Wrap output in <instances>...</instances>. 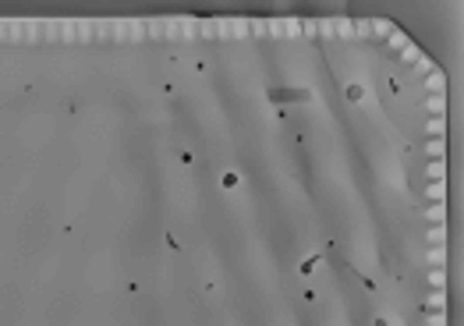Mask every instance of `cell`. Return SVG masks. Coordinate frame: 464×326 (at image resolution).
I'll use <instances>...</instances> for the list:
<instances>
[{
    "label": "cell",
    "mask_w": 464,
    "mask_h": 326,
    "mask_svg": "<svg viewBox=\"0 0 464 326\" xmlns=\"http://www.w3.org/2000/svg\"><path fill=\"white\" fill-rule=\"evenodd\" d=\"M425 220H429V224H436V227H443L447 209H443V206H429V209H425Z\"/></svg>",
    "instance_id": "1"
},
{
    "label": "cell",
    "mask_w": 464,
    "mask_h": 326,
    "mask_svg": "<svg viewBox=\"0 0 464 326\" xmlns=\"http://www.w3.org/2000/svg\"><path fill=\"white\" fill-rule=\"evenodd\" d=\"M425 106H429V114H436V117H440V114L447 110V99H443V96H429V99H425Z\"/></svg>",
    "instance_id": "2"
},
{
    "label": "cell",
    "mask_w": 464,
    "mask_h": 326,
    "mask_svg": "<svg viewBox=\"0 0 464 326\" xmlns=\"http://www.w3.org/2000/svg\"><path fill=\"white\" fill-rule=\"evenodd\" d=\"M425 131H429L432 139H443V131H447V124H443V117H432V121L425 124Z\"/></svg>",
    "instance_id": "3"
},
{
    "label": "cell",
    "mask_w": 464,
    "mask_h": 326,
    "mask_svg": "<svg viewBox=\"0 0 464 326\" xmlns=\"http://www.w3.org/2000/svg\"><path fill=\"white\" fill-rule=\"evenodd\" d=\"M425 153H429V156H432V160H440V156H443V153H447V142H443V139H432V142H429V146H425Z\"/></svg>",
    "instance_id": "4"
},
{
    "label": "cell",
    "mask_w": 464,
    "mask_h": 326,
    "mask_svg": "<svg viewBox=\"0 0 464 326\" xmlns=\"http://www.w3.org/2000/svg\"><path fill=\"white\" fill-rule=\"evenodd\" d=\"M429 262H432V266H443V262H447V248H443V244L429 248Z\"/></svg>",
    "instance_id": "5"
},
{
    "label": "cell",
    "mask_w": 464,
    "mask_h": 326,
    "mask_svg": "<svg viewBox=\"0 0 464 326\" xmlns=\"http://www.w3.org/2000/svg\"><path fill=\"white\" fill-rule=\"evenodd\" d=\"M425 85H429V89H432V92L440 96V89H443V75H440V71H429V78H425Z\"/></svg>",
    "instance_id": "6"
},
{
    "label": "cell",
    "mask_w": 464,
    "mask_h": 326,
    "mask_svg": "<svg viewBox=\"0 0 464 326\" xmlns=\"http://www.w3.org/2000/svg\"><path fill=\"white\" fill-rule=\"evenodd\" d=\"M425 305H429V309H443V305H447V294H443V291H436V294H429V298H425Z\"/></svg>",
    "instance_id": "7"
},
{
    "label": "cell",
    "mask_w": 464,
    "mask_h": 326,
    "mask_svg": "<svg viewBox=\"0 0 464 326\" xmlns=\"http://www.w3.org/2000/svg\"><path fill=\"white\" fill-rule=\"evenodd\" d=\"M425 238H429L432 244H443V241H447V227H432V231H429Z\"/></svg>",
    "instance_id": "8"
},
{
    "label": "cell",
    "mask_w": 464,
    "mask_h": 326,
    "mask_svg": "<svg viewBox=\"0 0 464 326\" xmlns=\"http://www.w3.org/2000/svg\"><path fill=\"white\" fill-rule=\"evenodd\" d=\"M400 57H404V61H418L422 53H418V50H415L411 43H404V46H400Z\"/></svg>",
    "instance_id": "9"
},
{
    "label": "cell",
    "mask_w": 464,
    "mask_h": 326,
    "mask_svg": "<svg viewBox=\"0 0 464 326\" xmlns=\"http://www.w3.org/2000/svg\"><path fill=\"white\" fill-rule=\"evenodd\" d=\"M443 195H447V184H443V181L429 184V199H443Z\"/></svg>",
    "instance_id": "10"
},
{
    "label": "cell",
    "mask_w": 464,
    "mask_h": 326,
    "mask_svg": "<svg viewBox=\"0 0 464 326\" xmlns=\"http://www.w3.org/2000/svg\"><path fill=\"white\" fill-rule=\"evenodd\" d=\"M429 174L443 181V174H447V167H443V160H432V163H429Z\"/></svg>",
    "instance_id": "11"
},
{
    "label": "cell",
    "mask_w": 464,
    "mask_h": 326,
    "mask_svg": "<svg viewBox=\"0 0 464 326\" xmlns=\"http://www.w3.org/2000/svg\"><path fill=\"white\" fill-rule=\"evenodd\" d=\"M390 46H404V43H407V39H404V36H400V32H397V29H390Z\"/></svg>",
    "instance_id": "12"
},
{
    "label": "cell",
    "mask_w": 464,
    "mask_h": 326,
    "mask_svg": "<svg viewBox=\"0 0 464 326\" xmlns=\"http://www.w3.org/2000/svg\"><path fill=\"white\" fill-rule=\"evenodd\" d=\"M429 280H432L436 287H443V284H447V277H443V269H432V273H429Z\"/></svg>",
    "instance_id": "13"
},
{
    "label": "cell",
    "mask_w": 464,
    "mask_h": 326,
    "mask_svg": "<svg viewBox=\"0 0 464 326\" xmlns=\"http://www.w3.org/2000/svg\"><path fill=\"white\" fill-rule=\"evenodd\" d=\"M429 326H447V316H443V312H436V316H429Z\"/></svg>",
    "instance_id": "14"
}]
</instances>
